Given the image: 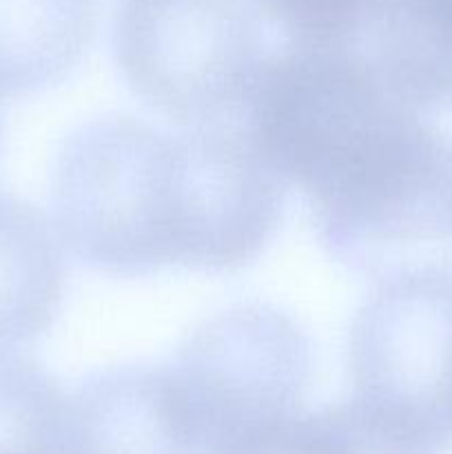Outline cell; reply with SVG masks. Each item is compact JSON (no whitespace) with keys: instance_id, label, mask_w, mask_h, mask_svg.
Listing matches in <instances>:
<instances>
[{"instance_id":"6da1fadb","label":"cell","mask_w":452,"mask_h":454,"mask_svg":"<svg viewBox=\"0 0 452 454\" xmlns=\"http://www.w3.org/2000/svg\"><path fill=\"white\" fill-rule=\"evenodd\" d=\"M244 120L306 195L332 260L372 279L452 269V137L394 96L362 47L288 43L266 56Z\"/></svg>"},{"instance_id":"7a4b0ae2","label":"cell","mask_w":452,"mask_h":454,"mask_svg":"<svg viewBox=\"0 0 452 454\" xmlns=\"http://www.w3.org/2000/svg\"><path fill=\"white\" fill-rule=\"evenodd\" d=\"M51 208L62 247L97 273L146 278L167 266L229 273L270 242L282 191L235 124L173 136L111 114L62 142Z\"/></svg>"},{"instance_id":"3957f363","label":"cell","mask_w":452,"mask_h":454,"mask_svg":"<svg viewBox=\"0 0 452 454\" xmlns=\"http://www.w3.org/2000/svg\"><path fill=\"white\" fill-rule=\"evenodd\" d=\"M113 43L136 96L184 129L244 115L266 58L248 0H120Z\"/></svg>"},{"instance_id":"277c9868","label":"cell","mask_w":452,"mask_h":454,"mask_svg":"<svg viewBox=\"0 0 452 454\" xmlns=\"http://www.w3.org/2000/svg\"><path fill=\"white\" fill-rule=\"evenodd\" d=\"M353 399L425 450L452 448V269L375 279L350 326Z\"/></svg>"},{"instance_id":"5b68a950","label":"cell","mask_w":452,"mask_h":454,"mask_svg":"<svg viewBox=\"0 0 452 454\" xmlns=\"http://www.w3.org/2000/svg\"><path fill=\"white\" fill-rule=\"evenodd\" d=\"M202 434L204 454L300 411L313 377V344L270 304H235L199 322L171 364Z\"/></svg>"},{"instance_id":"8992f818","label":"cell","mask_w":452,"mask_h":454,"mask_svg":"<svg viewBox=\"0 0 452 454\" xmlns=\"http://www.w3.org/2000/svg\"><path fill=\"white\" fill-rule=\"evenodd\" d=\"M69 454H204L171 366L124 364L69 395Z\"/></svg>"},{"instance_id":"52a82bcc","label":"cell","mask_w":452,"mask_h":454,"mask_svg":"<svg viewBox=\"0 0 452 454\" xmlns=\"http://www.w3.org/2000/svg\"><path fill=\"white\" fill-rule=\"evenodd\" d=\"M53 222L16 195L0 193V355L38 340L65 291V253Z\"/></svg>"},{"instance_id":"ba28073f","label":"cell","mask_w":452,"mask_h":454,"mask_svg":"<svg viewBox=\"0 0 452 454\" xmlns=\"http://www.w3.org/2000/svg\"><path fill=\"white\" fill-rule=\"evenodd\" d=\"M363 51L394 96L415 109L452 106V0H381Z\"/></svg>"},{"instance_id":"9c48e42d","label":"cell","mask_w":452,"mask_h":454,"mask_svg":"<svg viewBox=\"0 0 452 454\" xmlns=\"http://www.w3.org/2000/svg\"><path fill=\"white\" fill-rule=\"evenodd\" d=\"M100 0H0V98L62 82L82 62Z\"/></svg>"},{"instance_id":"30bf717a","label":"cell","mask_w":452,"mask_h":454,"mask_svg":"<svg viewBox=\"0 0 452 454\" xmlns=\"http://www.w3.org/2000/svg\"><path fill=\"white\" fill-rule=\"evenodd\" d=\"M211 454H433L381 424L355 399L295 411L246 430Z\"/></svg>"},{"instance_id":"8fae6325","label":"cell","mask_w":452,"mask_h":454,"mask_svg":"<svg viewBox=\"0 0 452 454\" xmlns=\"http://www.w3.org/2000/svg\"><path fill=\"white\" fill-rule=\"evenodd\" d=\"M0 454H69V393L29 359H0Z\"/></svg>"},{"instance_id":"7c38bea8","label":"cell","mask_w":452,"mask_h":454,"mask_svg":"<svg viewBox=\"0 0 452 454\" xmlns=\"http://www.w3.org/2000/svg\"><path fill=\"white\" fill-rule=\"evenodd\" d=\"M291 43L359 44L381 0H248Z\"/></svg>"}]
</instances>
